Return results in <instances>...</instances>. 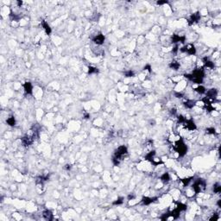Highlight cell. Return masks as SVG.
<instances>
[{
  "label": "cell",
  "instance_id": "obj_12",
  "mask_svg": "<svg viewBox=\"0 0 221 221\" xmlns=\"http://www.w3.org/2000/svg\"><path fill=\"white\" fill-rule=\"evenodd\" d=\"M6 122H7V123L10 126L16 125V120H15V118H13V117H10V118H8L7 120H6Z\"/></svg>",
  "mask_w": 221,
  "mask_h": 221
},
{
  "label": "cell",
  "instance_id": "obj_5",
  "mask_svg": "<svg viewBox=\"0 0 221 221\" xmlns=\"http://www.w3.org/2000/svg\"><path fill=\"white\" fill-rule=\"evenodd\" d=\"M42 216L44 217V219H47V220H52L53 219V214L49 210H46V211L43 212Z\"/></svg>",
  "mask_w": 221,
  "mask_h": 221
},
{
  "label": "cell",
  "instance_id": "obj_17",
  "mask_svg": "<svg viewBox=\"0 0 221 221\" xmlns=\"http://www.w3.org/2000/svg\"><path fill=\"white\" fill-rule=\"evenodd\" d=\"M123 198H119V199H118L117 200H116V201H114V202H113V204H114V205H121V204H122V203H123Z\"/></svg>",
  "mask_w": 221,
  "mask_h": 221
},
{
  "label": "cell",
  "instance_id": "obj_6",
  "mask_svg": "<svg viewBox=\"0 0 221 221\" xmlns=\"http://www.w3.org/2000/svg\"><path fill=\"white\" fill-rule=\"evenodd\" d=\"M199 20H200V15H199L198 13H195V14H193L191 17V18H190L189 24H193V23H197Z\"/></svg>",
  "mask_w": 221,
  "mask_h": 221
},
{
  "label": "cell",
  "instance_id": "obj_10",
  "mask_svg": "<svg viewBox=\"0 0 221 221\" xmlns=\"http://www.w3.org/2000/svg\"><path fill=\"white\" fill-rule=\"evenodd\" d=\"M195 91L198 93H200V94H203V93H205L206 92V88L204 87L203 85H199V86H197V87L195 88Z\"/></svg>",
  "mask_w": 221,
  "mask_h": 221
},
{
  "label": "cell",
  "instance_id": "obj_13",
  "mask_svg": "<svg viewBox=\"0 0 221 221\" xmlns=\"http://www.w3.org/2000/svg\"><path fill=\"white\" fill-rule=\"evenodd\" d=\"M43 29H44V30H45V32L48 34V35H49L51 33V29L50 27H49V25H48L47 23H43Z\"/></svg>",
  "mask_w": 221,
  "mask_h": 221
},
{
  "label": "cell",
  "instance_id": "obj_1",
  "mask_svg": "<svg viewBox=\"0 0 221 221\" xmlns=\"http://www.w3.org/2000/svg\"><path fill=\"white\" fill-rule=\"evenodd\" d=\"M174 149H175L176 152H178L179 156H184L186 155L187 150V148L186 144L184 143V142L182 141V139H179L176 142Z\"/></svg>",
  "mask_w": 221,
  "mask_h": 221
},
{
  "label": "cell",
  "instance_id": "obj_15",
  "mask_svg": "<svg viewBox=\"0 0 221 221\" xmlns=\"http://www.w3.org/2000/svg\"><path fill=\"white\" fill-rule=\"evenodd\" d=\"M170 67L173 69H174V70H177L179 68H180V64H179L178 62H176V61H174V62H172L171 63V65H170Z\"/></svg>",
  "mask_w": 221,
  "mask_h": 221
},
{
  "label": "cell",
  "instance_id": "obj_7",
  "mask_svg": "<svg viewBox=\"0 0 221 221\" xmlns=\"http://www.w3.org/2000/svg\"><path fill=\"white\" fill-rule=\"evenodd\" d=\"M161 181L164 183H168V181H170V175L168 173H164L161 176Z\"/></svg>",
  "mask_w": 221,
  "mask_h": 221
},
{
  "label": "cell",
  "instance_id": "obj_11",
  "mask_svg": "<svg viewBox=\"0 0 221 221\" xmlns=\"http://www.w3.org/2000/svg\"><path fill=\"white\" fill-rule=\"evenodd\" d=\"M185 106H186V107L187 108H189V109H191V108H193V106H195V102L193 100H187L186 101V103H185Z\"/></svg>",
  "mask_w": 221,
  "mask_h": 221
},
{
  "label": "cell",
  "instance_id": "obj_20",
  "mask_svg": "<svg viewBox=\"0 0 221 221\" xmlns=\"http://www.w3.org/2000/svg\"><path fill=\"white\" fill-rule=\"evenodd\" d=\"M125 75L127 76V77H131V76H133V75H134V73L132 72V71H129L128 73H125Z\"/></svg>",
  "mask_w": 221,
  "mask_h": 221
},
{
  "label": "cell",
  "instance_id": "obj_8",
  "mask_svg": "<svg viewBox=\"0 0 221 221\" xmlns=\"http://www.w3.org/2000/svg\"><path fill=\"white\" fill-rule=\"evenodd\" d=\"M154 200H155V199L149 198V197H143V200H142V202H143V205L148 206V205H150L152 202H154Z\"/></svg>",
  "mask_w": 221,
  "mask_h": 221
},
{
  "label": "cell",
  "instance_id": "obj_2",
  "mask_svg": "<svg viewBox=\"0 0 221 221\" xmlns=\"http://www.w3.org/2000/svg\"><path fill=\"white\" fill-rule=\"evenodd\" d=\"M127 153H128V150H127V148H126L125 146H123V145L119 146L118 148V149H117V151H116L115 156L121 160V157L123 156H124V155H126Z\"/></svg>",
  "mask_w": 221,
  "mask_h": 221
},
{
  "label": "cell",
  "instance_id": "obj_16",
  "mask_svg": "<svg viewBox=\"0 0 221 221\" xmlns=\"http://www.w3.org/2000/svg\"><path fill=\"white\" fill-rule=\"evenodd\" d=\"M190 181H191L190 178H185V179H182V180H181V182L183 183L184 186H187Z\"/></svg>",
  "mask_w": 221,
  "mask_h": 221
},
{
  "label": "cell",
  "instance_id": "obj_18",
  "mask_svg": "<svg viewBox=\"0 0 221 221\" xmlns=\"http://www.w3.org/2000/svg\"><path fill=\"white\" fill-rule=\"evenodd\" d=\"M97 72H98V69L96 68H93V67H90V68H89V73H97Z\"/></svg>",
  "mask_w": 221,
  "mask_h": 221
},
{
  "label": "cell",
  "instance_id": "obj_21",
  "mask_svg": "<svg viewBox=\"0 0 221 221\" xmlns=\"http://www.w3.org/2000/svg\"><path fill=\"white\" fill-rule=\"evenodd\" d=\"M167 1H163V2H157V4H167Z\"/></svg>",
  "mask_w": 221,
  "mask_h": 221
},
{
  "label": "cell",
  "instance_id": "obj_4",
  "mask_svg": "<svg viewBox=\"0 0 221 221\" xmlns=\"http://www.w3.org/2000/svg\"><path fill=\"white\" fill-rule=\"evenodd\" d=\"M23 88H24V91L25 93H28V94H31L32 93V90H33V86L31 85L30 82H25L24 85H23Z\"/></svg>",
  "mask_w": 221,
  "mask_h": 221
},
{
  "label": "cell",
  "instance_id": "obj_9",
  "mask_svg": "<svg viewBox=\"0 0 221 221\" xmlns=\"http://www.w3.org/2000/svg\"><path fill=\"white\" fill-rule=\"evenodd\" d=\"M155 155H156V152H155V150L150 151V152H149V153L146 155L145 159H146V160H148V161H151V162H152V160H153Z\"/></svg>",
  "mask_w": 221,
  "mask_h": 221
},
{
  "label": "cell",
  "instance_id": "obj_14",
  "mask_svg": "<svg viewBox=\"0 0 221 221\" xmlns=\"http://www.w3.org/2000/svg\"><path fill=\"white\" fill-rule=\"evenodd\" d=\"M220 190H221L220 185H219V184H215V185L213 186V191H214V193H220Z\"/></svg>",
  "mask_w": 221,
  "mask_h": 221
},
{
  "label": "cell",
  "instance_id": "obj_19",
  "mask_svg": "<svg viewBox=\"0 0 221 221\" xmlns=\"http://www.w3.org/2000/svg\"><path fill=\"white\" fill-rule=\"evenodd\" d=\"M206 132L209 134H215V129L214 128H208L206 130Z\"/></svg>",
  "mask_w": 221,
  "mask_h": 221
},
{
  "label": "cell",
  "instance_id": "obj_3",
  "mask_svg": "<svg viewBox=\"0 0 221 221\" xmlns=\"http://www.w3.org/2000/svg\"><path fill=\"white\" fill-rule=\"evenodd\" d=\"M93 42L97 44V45H101L103 44L104 42H105V36L102 34H99V35H97L95 37L93 38Z\"/></svg>",
  "mask_w": 221,
  "mask_h": 221
}]
</instances>
